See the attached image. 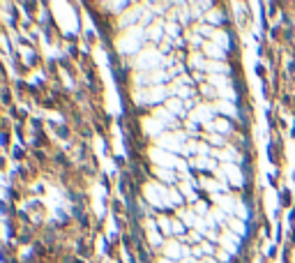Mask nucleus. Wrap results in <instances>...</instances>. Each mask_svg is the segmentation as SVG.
I'll return each mask as SVG.
<instances>
[{"instance_id":"nucleus-1","label":"nucleus","mask_w":295,"mask_h":263,"mask_svg":"<svg viewBox=\"0 0 295 263\" xmlns=\"http://www.w3.org/2000/svg\"><path fill=\"white\" fill-rule=\"evenodd\" d=\"M189 249L187 247H180L178 242H166V247H164V256H168V259H178L180 254H187Z\"/></svg>"},{"instance_id":"nucleus-2","label":"nucleus","mask_w":295,"mask_h":263,"mask_svg":"<svg viewBox=\"0 0 295 263\" xmlns=\"http://www.w3.org/2000/svg\"><path fill=\"white\" fill-rule=\"evenodd\" d=\"M152 157L157 159V162H161V164H168V169L178 164L173 155H168V152H161V150H155V152H152Z\"/></svg>"},{"instance_id":"nucleus-3","label":"nucleus","mask_w":295,"mask_h":263,"mask_svg":"<svg viewBox=\"0 0 295 263\" xmlns=\"http://www.w3.org/2000/svg\"><path fill=\"white\" fill-rule=\"evenodd\" d=\"M203 51H205V56H210V58H217V60L226 56V53L221 51V49H219L217 44H203Z\"/></svg>"},{"instance_id":"nucleus-4","label":"nucleus","mask_w":295,"mask_h":263,"mask_svg":"<svg viewBox=\"0 0 295 263\" xmlns=\"http://www.w3.org/2000/svg\"><path fill=\"white\" fill-rule=\"evenodd\" d=\"M224 171H228L231 173V182H233V185H242V171H238V169H235V166H224Z\"/></svg>"},{"instance_id":"nucleus-5","label":"nucleus","mask_w":295,"mask_h":263,"mask_svg":"<svg viewBox=\"0 0 295 263\" xmlns=\"http://www.w3.org/2000/svg\"><path fill=\"white\" fill-rule=\"evenodd\" d=\"M157 60H159L157 53H150V56H148V53H143V56H141V60H138V65L143 67V65H152V62H157ZM143 69H145V67H143Z\"/></svg>"},{"instance_id":"nucleus-6","label":"nucleus","mask_w":295,"mask_h":263,"mask_svg":"<svg viewBox=\"0 0 295 263\" xmlns=\"http://www.w3.org/2000/svg\"><path fill=\"white\" fill-rule=\"evenodd\" d=\"M157 116H159V118H161V120H164V125H171V127H173V125H175V118H173V116H171V113H168V111H164V109H159V111H157Z\"/></svg>"},{"instance_id":"nucleus-7","label":"nucleus","mask_w":295,"mask_h":263,"mask_svg":"<svg viewBox=\"0 0 295 263\" xmlns=\"http://www.w3.org/2000/svg\"><path fill=\"white\" fill-rule=\"evenodd\" d=\"M215 122V125H210L212 129H217V132H231V125H228V120H224V118H221V120H212Z\"/></svg>"},{"instance_id":"nucleus-8","label":"nucleus","mask_w":295,"mask_h":263,"mask_svg":"<svg viewBox=\"0 0 295 263\" xmlns=\"http://www.w3.org/2000/svg\"><path fill=\"white\" fill-rule=\"evenodd\" d=\"M157 175L161 178V180H166V182H173V171H164V169H157Z\"/></svg>"},{"instance_id":"nucleus-9","label":"nucleus","mask_w":295,"mask_h":263,"mask_svg":"<svg viewBox=\"0 0 295 263\" xmlns=\"http://www.w3.org/2000/svg\"><path fill=\"white\" fill-rule=\"evenodd\" d=\"M166 104H168V109H171V111L182 113V106H180V102H178V99H171V102H166Z\"/></svg>"},{"instance_id":"nucleus-10","label":"nucleus","mask_w":295,"mask_h":263,"mask_svg":"<svg viewBox=\"0 0 295 263\" xmlns=\"http://www.w3.org/2000/svg\"><path fill=\"white\" fill-rule=\"evenodd\" d=\"M210 21H215V23H219V21H224V14H217V12H210Z\"/></svg>"},{"instance_id":"nucleus-11","label":"nucleus","mask_w":295,"mask_h":263,"mask_svg":"<svg viewBox=\"0 0 295 263\" xmlns=\"http://www.w3.org/2000/svg\"><path fill=\"white\" fill-rule=\"evenodd\" d=\"M210 139V143H215V146H224V139H219V136H208Z\"/></svg>"},{"instance_id":"nucleus-12","label":"nucleus","mask_w":295,"mask_h":263,"mask_svg":"<svg viewBox=\"0 0 295 263\" xmlns=\"http://www.w3.org/2000/svg\"><path fill=\"white\" fill-rule=\"evenodd\" d=\"M173 233H185V226L180 222H173Z\"/></svg>"}]
</instances>
